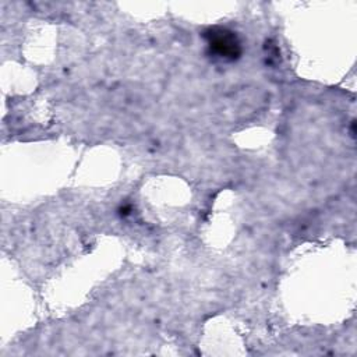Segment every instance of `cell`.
<instances>
[{"mask_svg":"<svg viewBox=\"0 0 357 357\" xmlns=\"http://www.w3.org/2000/svg\"><path fill=\"white\" fill-rule=\"evenodd\" d=\"M205 39L211 49V53L220 59L234 60L241 53L240 40L234 32L225 28H213L205 32Z\"/></svg>","mask_w":357,"mask_h":357,"instance_id":"cell-1","label":"cell"}]
</instances>
